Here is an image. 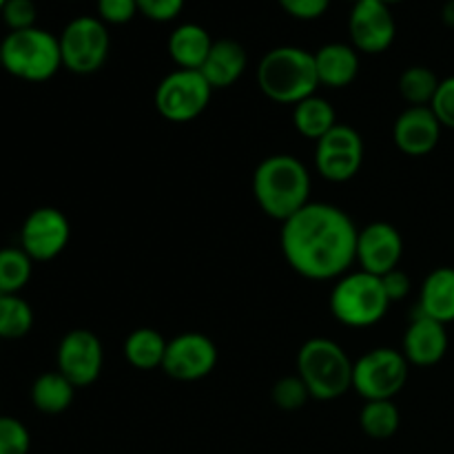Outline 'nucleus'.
<instances>
[{"label":"nucleus","mask_w":454,"mask_h":454,"mask_svg":"<svg viewBox=\"0 0 454 454\" xmlns=\"http://www.w3.org/2000/svg\"><path fill=\"white\" fill-rule=\"evenodd\" d=\"M353 220L341 208L309 202L282 226V251L291 269L309 279L340 278L357 255Z\"/></svg>","instance_id":"obj_1"},{"label":"nucleus","mask_w":454,"mask_h":454,"mask_svg":"<svg viewBox=\"0 0 454 454\" xmlns=\"http://www.w3.org/2000/svg\"><path fill=\"white\" fill-rule=\"evenodd\" d=\"M310 176L293 155H270L262 160L253 176V195L269 217L286 222L309 204Z\"/></svg>","instance_id":"obj_2"},{"label":"nucleus","mask_w":454,"mask_h":454,"mask_svg":"<svg viewBox=\"0 0 454 454\" xmlns=\"http://www.w3.org/2000/svg\"><path fill=\"white\" fill-rule=\"evenodd\" d=\"M257 84L266 98L282 105H297L315 96L319 87L315 53L288 44L270 49L257 67Z\"/></svg>","instance_id":"obj_3"},{"label":"nucleus","mask_w":454,"mask_h":454,"mask_svg":"<svg viewBox=\"0 0 454 454\" xmlns=\"http://www.w3.org/2000/svg\"><path fill=\"white\" fill-rule=\"evenodd\" d=\"M353 366L344 348L326 337L309 340L297 355V377L319 402H331L353 388Z\"/></svg>","instance_id":"obj_4"},{"label":"nucleus","mask_w":454,"mask_h":454,"mask_svg":"<svg viewBox=\"0 0 454 454\" xmlns=\"http://www.w3.org/2000/svg\"><path fill=\"white\" fill-rule=\"evenodd\" d=\"M0 51L3 69L27 82H44L62 67L60 40L38 27L9 31L7 38L0 43Z\"/></svg>","instance_id":"obj_5"},{"label":"nucleus","mask_w":454,"mask_h":454,"mask_svg":"<svg viewBox=\"0 0 454 454\" xmlns=\"http://www.w3.org/2000/svg\"><path fill=\"white\" fill-rule=\"evenodd\" d=\"M390 300L384 291L381 278L357 270L335 284L331 295V310L337 322L353 328H366L381 322Z\"/></svg>","instance_id":"obj_6"},{"label":"nucleus","mask_w":454,"mask_h":454,"mask_svg":"<svg viewBox=\"0 0 454 454\" xmlns=\"http://www.w3.org/2000/svg\"><path fill=\"white\" fill-rule=\"evenodd\" d=\"M408 381V359L393 348L368 350L353 366V388L366 402H390Z\"/></svg>","instance_id":"obj_7"},{"label":"nucleus","mask_w":454,"mask_h":454,"mask_svg":"<svg viewBox=\"0 0 454 454\" xmlns=\"http://www.w3.org/2000/svg\"><path fill=\"white\" fill-rule=\"evenodd\" d=\"M62 65L78 75L96 74L109 56V29L100 18H74L60 34Z\"/></svg>","instance_id":"obj_8"},{"label":"nucleus","mask_w":454,"mask_h":454,"mask_svg":"<svg viewBox=\"0 0 454 454\" xmlns=\"http://www.w3.org/2000/svg\"><path fill=\"white\" fill-rule=\"evenodd\" d=\"M213 87L200 71L177 69L155 89V109L171 122L195 120L211 100Z\"/></svg>","instance_id":"obj_9"},{"label":"nucleus","mask_w":454,"mask_h":454,"mask_svg":"<svg viewBox=\"0 0 454 454\" xmlns=\"http://www.w3.org/2000/svg\"><path fill=\"white\" fill-rule=\"evenodd\" d=\"M364 160L362 136L348 124L337 122L315 149V164L324 180L348 182L357 176Z\"/></svg>","instance_id":"obj_10"},{"label":"nucleus","mask_w":454,"mask_h":454,"mask_svg":"<svg viewBox=\"0 0 454 454\" xmlns=\"http://www.w3.org/2000/svg\"><path fill=\"white\" fill-rule=\"evenodd\" d=\"M71 226L65 213L53 207L35 208L29 213L20 231L22 251L35 262H47L60 255L69 242Z\"/></svg>","instance_id":"obj_11"},{"label":"nucleus","mask_w":454,"mask_h":454,"mask_svg":"<svg viewBox=\"0 0 454 454\" xmlns=\"http://www.w3.org/2000/svg\"><path fill=\"white\" fill-rule=\"evenodd\" d=\"M348 34L353 47L364 53H381L397 35L393 12L380 0H357L348 18Z\"/></svg>","instance_id":"obj_12"},{"label":"nucleus","mask_w":454,"mask_h":454,"mask_svg":"<svg viewBox=\"0 0 454 454\" xmlns=\"http://www.w3.org/2000/svg\"><path fill=\"white\" fill-rule=\"evenodd\" d=\"M217 364V348L202 333H184L168 341L164 372L177 381H198L211 375Z\"/></svg>","instance_id":"obj_13"},{"label":"nucleus","mask_w":454,"mask_h":454,"mask_svg":"<svg viewBox=\"0 0 454 454\" xmlns=\"http://www.w3.org/2000/svg\"><path fill=\"white\" fill-rule=\"evenodd\" d=\"M102 371V344L91 331H71L58 346V372L67 377L75 388L89 386Z\"/></svg>","instance_id":"obj_14"},{"label":"nucleus","mask_w":454,"mask_h":454,"mask_svg":"<svg viewBox=\"0 0 454 454\" xmlns=\"http://www.w3.org/2000/svg\"><path fill=\"white\" fill-rule=\"evenodd\" d=\"M402 255V235L388 222H372L366 229L359 231L355 260L362 264V270H366V273L384 278L386 273L397 269Z\"/></svg>","instance_id":"obj_15"},{"label":"nucleus","mask_w":454,"mask_h":454,"mask_svg":"<svg viewBox=\"0 0 454 454\" xmlns=\"http://www.w3.org/2000/svg\"><path fill=\"white\" fill-rule=\"evenodd\" d=\"M395 145L406 155H428L442 137V122L430 106H411L395 122Z\"/></svg>","instance_id":"obj_16"},{"label":"nucleus","mask_w":454,"mask_h":454,"mask_svg":"<svg viewBox=\"0 0 454 454\" xmlns=\"http://www.w3.org/2000/svg\"><path fill=\"white\" fill-rule=\"evenodd\" d=\"M448 350L446 324L419 313L403 335V357L415 366H434Z\"/></svg>","instance_id":"obj_17"},{"label":"nucleus","mask_w":454,"mask_h":454,"mask_svg":"<svg viewBox=\"0 0 454 454\" xmlns=\"http://www.w3.org/2000/svg\"><path fill=\"white\" fill-rule=\"evenodd\" d=\"M247 65V49L238 40L222 38L213 43L211 53H208L207 62L202 65L200 74L207 78V82L213 89H226L242 78Z\"/></svg>","instance_id":"obj_18"},{"label":"nucleus","mask_w":454,"mask_h":454,"mask_svg":"<svg viewBox=\"0 0 454 454\" xmlns=\"http://www.w3.org/2000/svg\"><path fill=\"white\" fill-rule=\"evenodd\" d=\"M215 40L211 38L207 29L202 25H195V22H186L173 29V34L168 35V56L176 62L180 69H191L200 71L202 65L207 62L208 53Z\"/></svg>","instance_id":"obj_19"},{"label":"nucleus","mask_w":454,"mask_h":454,"mask_svg":"<svg viewBox=\"0 0 454 454\" xmlns=\"http://www.w3.org/2000/svg\"><path fill=\"white\" fill-rule=\"evenodd\" d=\"M315 67H317L319 84L326 87H348L359 71V56L357 49L353 44L344 43H331L324 44L317 53H315Z\"/></svg>","instance_id":"obj_20"},{"label":"nucleus","mask_w":454,"mask_h":454,"mask_svg":"<svg viewBox=\"0 0 454 454\" xmlns=\"http://www.w3.org/2000/svg\"><path fill=\"white\" fill-rule=\"evenodd\" d=\"M419 309L442 324L454 322V269H437L426 278Z\"/></svg>","instance_id":"obj_21"},{"label":"nucleus","mask_w":454,"mask_h":454,"mask_svg":"<svg viewBox=\"0 0 454 454\" xmlns=\"http://www.w3.org/2000/svg\"><path fill=\"white\" fill-rule=\"evenodd\" d=\"M75 386L62 372H44L31 386V402L44 415H60L74 402Z\"/></svg>","instance_id":"obj_22"},{"label":"nucleus","mask_w":454,"mask_h":454,"mask_svg":"<svg viewBox=\"0 0 454 454\" xmlns=\"http://www.w3.org/2000/svg\"><path fill=\"white\" fill-rule=\"evenodd\" d=\"M293 122H295V129L301 136L317 142L335 127L337 115L331 102L319 96H310L306 100L297 102L295 111H293Z\"/></svg>","instance_id":"obj_23"},{"label":"nucleus","mask_w":454,"mask_h":454,"mask_svg":"<svg viewBox=\"0 0 454 454\" xmlns=\"http://www.w3.org/2000/svg\"><path fill=\"white\" fill-rule=\"evenodd\" d=\"M168 341L153 328H137L124 341V357L131 366L140 371H153L162 366L164 355H167Z\"/></svg>","instance_id":"obj_24"},{"label":"nucleus","mask_w":454,"mask_h":454,"mask_svg":"<svg viewBox=\"0 0 454 454\" xmlns=\"http://www.w3.org/2000/svg\"><path fill=\"white\" fill-rule=\"evenodd\" d=\"M34 326V310L18 295L0 293V340H20Z\"/></svg>","instance_id":"obj_25"},{"label":"nucleus","mask_w":454,"mask_h":454,"mask_svg":"<svg viewBox=\"0 0 454 454\" xmlns=\"http://www.w3.org/2000/svg\"><path fill=\"white\" fill-rule=\"evenodd\" d=\"M439 89V78L428 67H411L399 78V93L412 106H430Z\"/></svg>","instance_id":"obj_26"},{"label":"nucleus","mask_w":454,"mask_h":454,"mask_svg":"<svg viewBox=\"0 0 454 454\" xmlns=\"http://www.w3.org/2000/svg\"><path fill=\"white\" fill-rule=\"evenodd\" d=\"M31 278V257L22 248H3L0 251V293L18 295Z\"/></svg>","instance_id":"obj_27"},{"label":"nucleus","mask_w":454,"mask_h":454,"mask_svg":"<svg viewBox=\"0 0 454 454\" xmlns=\"http://www.w3.org/2000/svg\"><path fill=\"white\" fill-rule=\"evenodd\" d=\"M362 430L372 439H388L399 428V411L390 402H366L362 415H359Z\"/></svg>","instance_id":"obj_28"},{"label":"nucleus","mask_w":454,"mask_h":454,"mask_svg":"<svg viewBox=\"0 0 454 454\" xmlns=\"http://www.w3.org/2000/svg\"><path fill=\"white\" fill-rule=\"evenodd\" d=\"M309 399L310 393L300 377H284L273 386V402L282 411H300Z\"/></svg>","instance_id":"obj_29"},{"label":"nucleus","mask_w":454,"mask_h":454,"mask_svg":"<svg viewBox=\"0 0 454 454\" xmlns=\"http://www.w3.org/2000/svg\"><path fill=\"white\" fill-rule=\"evenodd\" d=\"M29 452V433L13 417H0V454Z\"/></svg>","instance_id":"obj_30"},{"label":"nucleus","mask_w":454,"mask_h":454,"mask_svg":"<svg viewBox=\"0 0 454 454\" xmlns=\"http://www.w3.org/2000/svg\"><path fill=\"white\" fill-rule=\"evenodd\" d=\"M0 13H3L4 25L12 31L31 29V27H35V18H38L34 0H7Z\"/></svg>","instance_id":"obj_31"},{"label":"nucleus","mask_w":454,"mask_h":454,"mask_svg":"<svg viewBox=\"0 0 454 454\" xmlns=\"http://www.w3.org/2000/svg\"><path fill=\"white\" fill-rule=\"evenodd\" d=\"M430 109L437 115L442 127L454 129V75L439 82L437 93H434L433 102H430Z\"/></svg>","instance_id":"obj_32"},{"label":"nucleus","mask_w":454,"mask_h":454,"mask_svg":"<svg viewBox=\"0 0 454 454\" xmlns=\"http://www.w3.org/2000/svg\"><path fill=\"white\" fill-rule=\"evenodd\" d=\"M136 13V0H98V18L105 25H127Z\"/></svg>","instance_id":"obj_33"},{"label":"nucleus","mask_w":454,"mask_h":454,"mask_svg":"<svg viewBox=\"0 0 454 454\" xmlns=\"http://www.w3.org/2000/svg\"><path fill=\"white\" fill-rule=\"evenodd\" d=\"M137 12L155 22L176 20L184 9V0H136Z\"/></svg>","instance_id":"obj_34"},{"label":"nucleus","mask_w":454,"mask_h":454,"mask_svg":"<svg viewBox=\"0 0 454 454\" xmlns=\"http://www.w3.org/2000/svg\"><path fill=\"white\" fill-rule=\"evenodd\" d=\"M279 7L297 20H315L331 7V0H278Z\"/></svg>","instance_id":"obj_35"},{"label":"nucleus","mask_w":454,"mask_h":454,"mask_svg":"<svg viewBox=\"0 0 454 454\" xmlns=\"http://www.w3.org/2000/svg\"><path fill=\"white\" fill-rule=\"evenodd\" d=\"M381 284H384V291L386 295H388L390 304H393V301H402L403 297L408 295V291H411V278H408L406 273H402L399 269L386 273L384 278H381Z\"/></svg>","instance_id":"obj_36"},{"label":"nucleus","mask_w":454,"mask_h":454,"mask_svg":"<svg viewBox=\"0 0 454 454\" xmlns=\"http://www.w3.org/2000/svg\"><path fill=\"white\" fill-rule=\"evenodd\" d=\"M442 18L450 29H454V0H448L442 9Z\"/></svg>","instance_id":"obj_37"},{"label":"nucleus","mask_w":454,"mask_h":454,"mask_svg":"<svg viewBox=\"0 0 454 454\" xmlns=\"http://www.w3.org/2000/svg\"><path fill=\"white\" fill-rule=\"evenodd\" d=\"M380 3L388 4V7H390V4H397V3H402V0H380Z\"/></svg>","instance_id":"obj_38"},{"label":"nucleus","mask_w":454,"mask_h":454,"mask_svg":"<svg viewBox=\"0 0 454 454\" xmlns=\"http://www.w3.org/2000/svg\"><path fill=\"white\" fill-rule=\"evenodd\" d=\"M7 4V0H0V12H3V7Z\"/></svg>","instance_id":"obj_39"},{"label":"nucleus","mask_w":454,"mask_h":454,"mask_svg":"<svg viewBox=\"0 0 454 454\" xmlns=\"http://www.w3.org/2000/svg\"><path fill=\"white\" fill-rule=\"evenodd\" d=\"M0 67H3V51H0Z\"/></svg>","instance_id":"obj_40"},{"label":"nucleus","mask_w":454,"mask_h":454,"mask_svg":"<svg viewBox=\"0 0 454 454\" xmlns=\"http://www.w3.org/2000/svg\"><path fill=\"white\" fill-rule=\"evenodd\" d=\"M350 3H357V0H350Z\"/></svg>","instance_id":"obj_41"}]
</instances>
